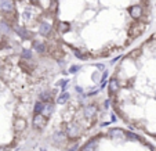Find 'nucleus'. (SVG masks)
Here are the masks:
<instances>
[{
    "label": "nucleus",
    "instance_id": "7ed1b4c3",
    "mask_svg": "<svg viewBox=\"0 0 156 151\" xmlns=\"http://www.w3.org/2000/svg\"><path fill=\"white\" fill-rule=\"evenodd\" d=\"M0 17L15 43L36 54L66 65L72 53L58 31L55 0H0Z\"/></svg>",
    "mask_w": 156,
    "mask_h": 151
},
{
    "label": "nucleus",
    "instance_id": "20e7f679",
    "mask_svg": "<svg viewBox=\"0 0 156 151\" xmlns=\"http://www.w3.org/2000/svg\"><path fill=\"white\" fill-rule=\"evenodd\" d=\"M75 151H156V143L127 126L97 129Z\"/></svg>",
    "mask_w": 156,
    "mask_h": 151
},
{
    "label": "nucleus",
    "instance_id": "f257e3e1",
    "mask_svg": "<svg viewBox=\"0 0 156 151\" xmlns=\"http://www.w3.org/2000/svg\"><path fill=\"white\" fill-rule=\"evenodd\" d=\"M60 36L82 61L131 48L151 26L153 0H55Z\"/></svg>",
    "mask_w": 156,
    "mask_h": 151
},
{
    "label": "nucleus",
    "instance_id": "39448f33",
    "mask_svg": "<svg viewBox=\"0 0 156 151\" xmlns=\"http://www.w3.org/2000/svg\"><path fill=\"white\" fill-rule=\"evenodd\" d=\"M21 151H35V150H33V147H28V148H24Z\"/></svg>",
    "mask_w": 156,
    "mask_h": 151
},
{
    "label": "nucleus",
    "instance_id": "f03ea898",
    "mask_svg": "<svg viewBox=\"0 0 156 151\" xmlns=\"http://www.w3.org/2000/svg\"><path fill=\"white\" fill-rule=\"evenodd\" d=\"M106 96L122 123L156 143V33L118 61Z\"/></svg>",
    "mask_w": 156,
    "mask_h": 151
}]
</instances>
